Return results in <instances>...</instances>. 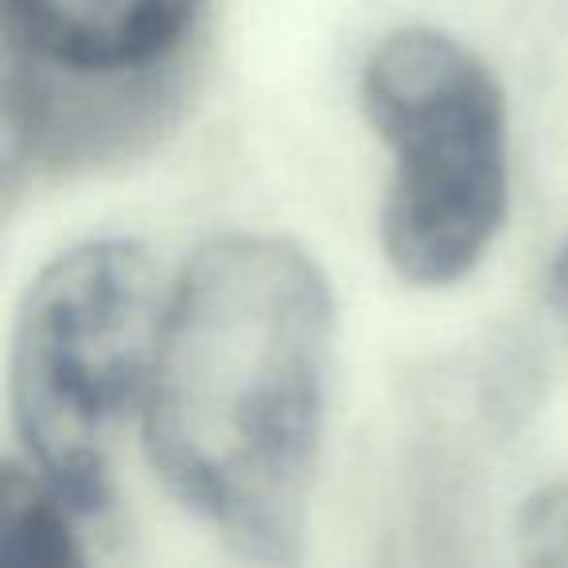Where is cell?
Masks as SVG:
<instances>
[{
  "label": "cell",
  "instance_id": "obj_8",
  "mask_svg": "<svg viewBox=\"0 0 568 568\" xmlns=\"http://www.w3.org/2000/svg\"><path fill=\"white\" fill-rule=\"evenodd\" d=\"M545 296H549V308L557 312L560 324H568V237L560 242L557 257L549 265V281H545Z\"/></svg>",
  "mask_w": 568,
  "mask_h": 568
},
{
  "label": "cell",
  "instance_id": "obj_7",
  "mask_svg": "<svg viewBox=\"0 0 568 568\" xmlns=\"http://www.w3.org/2000/svg\"><path fill=\"white\" fill-rule=\"evenodd\" d=\"M518 545L529 565H568V483L545 487L521 506Z\"/></svg>",
  "mask_w": 568,
  "mask_h": 568
},
{
  "label": "cell",
  "instance_id": "obj_4",
  "mask_svg": "<svg viewBox=\"0 0 568 568\" xmlns=\"http://www.w3.org/2000/svg\"><path fill=\"white\" fill-rule=\"evenodd\" d=\"M187 67L133 79H82L4 55V187L48 180L149 149L175 125Z\"/></svg>",
  "mask_w": 568,
  "mask_h": 568
},
{
  "label": "cell",
  "instance_id": "obj_2",
  "mask_svg": "<svg viewBox=\"0 0 568 568\" xmlns=\"http://www.w3.org/2000/svg\"><path fill=\"white\" fill-rule=\"evenodd\" d=\"M168 296L149 245L90 237L36 273L12 327L9 405L24 459L90 521L113 514V444L141 420Z\"/></svg>",
  "mask_w": 568,
  "mask_h": 568
},
{
  "label": "cell",
  "instance_id": "obj_1",
  "mask_svg": "<svg viewBox=\"0 0 568 568\" xmlns=\"http://www.w3.org/2000/svg\"><path fill=\"white\" fill-rule=\"evenodd\" d=\"M332 355V284L288 237H211L172 281L144 456L191 518L250 560L301 557Z\"/></svg>",
  "mask_w": 568,
  "mask_h": 568
},
{
  "label": "cell",
  "instance_id": "obj_6",
  "mask_svg": "<svg viewBox=\"0 0 568 568\" xmlns=\"http://www.w3.org/2000/svg\"><path fill=\"white\" fill-rule=\"evenodd\" d=\"M82 526L71 498L36 471L28 459L4 464L0 483V565L4 568H71L87 565Z\"/></svg>",
  "mask_w": 568,
  "mask_h": 568
},
{
  "label": "cell",
  "instance_id": "obj_5",
  "mask_svg": "<svg viewBox=\"0 0 568 568\" xmlns=\"http://www.w3.org/2000/svg\"><path fill=\"white\" fill-rule=\"evenodd\" d=\"M206 0H0L4 55L82 79L187 67Z\"/></svg>",
  "mask_w": 568,
  "mask_h": 568
},
{
  "label": "cell",
  "instance_id": "obj_3",
  "mask_svg": "<svg viewBox=\"0 0 568 568\" xmlns=\"http://www.w3.org/2000/svg\"><path fill=\"white\" fill-rule=\"evenodd\" d=\"M358 102L389 152L386 261L420 288L464 281L510 211V125L495 71L456 36L402 28L371 51Z\"/></svg>",
  "mask_w": 568,
  "mask_h": 568
}]
</instances>
